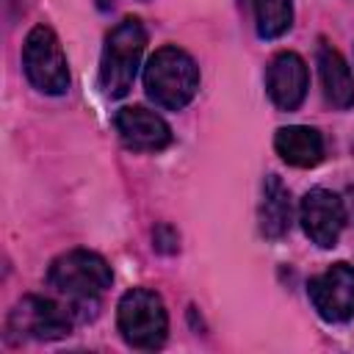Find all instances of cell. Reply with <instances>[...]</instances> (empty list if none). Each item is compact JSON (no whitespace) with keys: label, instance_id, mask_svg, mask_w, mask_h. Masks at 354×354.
Listing matches in <instances>:
<instances>
[{"label":"cell","instance_id":"14","mask_svg":"<svg viewBox=\"0 0 354 354\" xmlns=\"http://www.w3.org/2000/svg\"><path fill=\"white\" fill-rule=\"evenodd\" d=\"M260 39H279L293 25L290 0H243Z\"/></svg>","mask_w":354,"mask_h":354},{"label":"cell","instance_id":"10","mask_svg":"<svg viewBox=\"0 0 354 354\" xmlns=\"http://www.w3.org/2000/svg\"><path fill=\"white\" fill-rule=\"evenodd\" d=\"M113 127L127 149L136 152H158L171 144V127L155 111L144 105L119 108L113 116Z\"/></svg>","mask_w":354,"mask_h":354},{"label":"cell","instance_id":"1","mask_svg":"<svg viewBox=\"0 0 354 354\" xmlns=\"http://www.w3.org/2000/svg\"><path fill=\"white\" fill-rule=\"evenodd\" d=\"M111 266L102 254L88 249H72L58 254L47 271V285L75 310L80 324L97 315L100 296L111 288Z\"/></svg>","mask_w":354,"mask_h":354},{"label":"cell","instance_id":"12","mask_svg":"<svg viewBox=\"0 0 354 354\" xmlns=\"http://www.w3.org/2000/svg\"><path fill=\"white\" fill-rule=\"evenodd\" d=\"M274 149L285 163L299 166V169H310V166L321 163V158H324V138L315 127L290 124V127L277 130Z\"/></svg>","mask_w":354,"mask_h":354},{"label":"cell","instance_id":"16","mask_svg":"<svg viewBox=\"0 0 354 354\" xmlns=\"http://www.w3.org/2000/svg\"><path fill=\"white\" fill-rule=\"evenodd\" d=\"M343 205H346V216H351V218H354V188H348V194H346Z\"/></svg>","mask_w":354,"mask_h":354},{"label":"cell","instance_id":"4","mask_svg":"<svg viewBox=\"0 0 354 354\" xmlns=\"http://www.w3.org/2000/svg\"><path fill=\"white\" fill-rule=\"evenodd\" d=\"M75 310L61 299H47V296H22L8 318H6V340H58L66 337L77 326Z\"/></svg>","mask_w":354,"mask_h":354},{"label":"cell","instance_id":"7","mask_svg":"<svg viewBox=\"0 0 354 354\" xmlns=\"http://www.w3.org/2000/svg\"><path fill=\"white\" fill-rule=\"evenodd\" d=\"M307 296L318 315L329 324H346L354 318V266L332 263L326 271L307 282Z\"/></svg>","mask_w":354,"mask_h":354},{"label":"cell","instance_id":"8","mask_svg":"<svg viewBox=\"0 0 354 354\" xmlns=\"http://www.w3.org/2000/svg\"><path fill=\"white\" fill-rule=\"evenodd\" d=\"M346 205L337 194L326 191V188H313L301 196L299 205V221L307 232V238L321 246V249H332L346 227Z\"/></svg>","mask_w":354,"mask_h":354},{"label":"cell","instance_id":"5","mask_svg":"<svg viewBox=\"0 0 354 354\" xmlns=\"http://www.w3.org/2000/svg\"><path fill=\"white\" fill-rule=\"evenodd\" d=\"M116 324L127 346L155 351L166 343L169 315L163 299L149 288H133L119 299Z\"/></svg>","mask_w":354,"mask_h":354},{"label":"cell","instance_id":"9","mask_svg":"<svg viewBox=\"0 0 354 354\" xmlns=\"http://www.w3.org/2000/svg\"><path fill=\"white\" fill-rule=\"evenodd\" d=\"M307 86H310V75L299 53L282 50L268 61L266 91L279 111H296L307 97Z\"/></svg>","mask_w":354,"mask_h":354},{"label":"cell","instance_id":"15","mask_svg":"<svg viewBox=\"0 0 354 354\" xmlns=\"http://www.w3.org/2000/svg\"><path fill=\"white\" fill-rule=\"evenodd\" d=\"M152 241H155V249L158 252H163V254H171V252H177V232L169 227V224H160V227H155V232H152Z\"/></svg>","mask_w":354,"mask_h":354},{"label":"cell","instance_id":"6","mask_svg":"<svg viewBox=\"0 0 354 354\" xmlns=\"http://www.w3.org/2000/svg\"><path fill=\"white\" fill-rule=\"evenodd\" d=\"M22 69L28 80L41 94H66L69 91V66L64 47L50 25H36L22 44Z\"/></svg>","mask_w":354,"mask_h":354},{"label":"cell","instance_id":"2","mask_svg":"<svg viewBox=\"0 0 354 354\" xmlns=\"http://www.w3.org/2000/svg\"><path fill=\"white\" fill-rule=\"evenodd\" d=\"M144 88L155 105L166 111H180L194 100L199 88V66L185 50L160 47L149 55L144 66Z\"/></svg>","mask_w":354,"mask_h":354},{"label":"cell","instance_id":"13","mask_svg":"<svg viewBox=\"0 0 354 354\" xmlns=\"http://www.w3.org/2000/svg\"><path fill=\"white\" fill-rule=\"evenodd\" d=\"M260 232L271 241H279L288 235L293 224V205L285 183L277 174H268L263 180V199H260Z\"/></svg>","mask_w":354,"mask_h":354},{"label":"cell","instance_id":"3","mask_svg":"<svg viewBox=\"0 0 354 354\" xmlns=\"http://www.w3.org/2000/svg\"><path fill=\"white\" fill-rule=\"evenodd\" d=\"M144 47H147V30L141 19L124 17L111 28V33L105 36L102 61H100V86L105 97L119 100L133 88Z\"/></svg>","mask_w":354,"mask_h":354},{"label":"cell","instance_id":"11","mask_svg":"<svg viewBox=\"0 0 354 354\" xmlns=\"http://www.w3.org/2000/svg\"><path fill=\"white\" fill-rule=\"evenodd\" d=\"M315 64H318V75H321V88L329 105L346 111L354 105V75L351 66L346 64V58L326 41L318 44L315 53Z\"/></svg>","mask_w":354,"mask_h":354}]
</instances>
